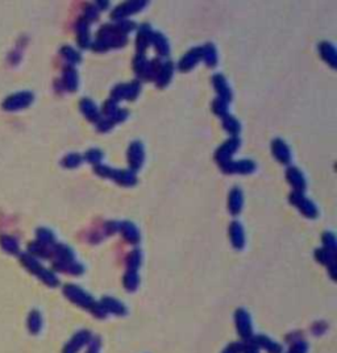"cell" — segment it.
I'll return each mask as SVG.
<instances>
[{"label": "cell", "mask_w": 337, "mask_h": 353, "mask_svg": "<svg viewBox=\"0 0 337 353\" xmlns=\"http://www.w3.org/2000/svg\"><path fill=\"white\" fill-rule=\"evenodd\" d=\"M319 53L321 58L328 63L332 69H336L337 66V54L335 46L328 41H323L319 44Z\"/></svg>", "instance_id": "ffe728a7"}, {"label": "cell", "mask_w": 337, "mask_h": 353, "mask_svg": "<svg viewBox=\"0 0 337 353\" xmlns=\"http://www.w3.org/2000/svg\"><path fill=\"white\" fill-rule=\"evenodd\" d=\"M115 27L117 28V30H119L121 34H124V36H127L128 33H131L132 30H135V29L137 28V24L135 23V21H132V20H121V21H117V23H115Z\"/></svg>", "instance_id": "f35d334b"}, {"label": "cell", "mask_w": 337, "mask_h": 353, "mask_svg": "<svg viewBox=\"0 0 337 353\" xmlns=\"http://www.w3.org/2000/svg\"><path fill=\"white\" fill-rule=\"evenodd\" d=\"M230 242L233 244L236 249H241L245 244V235H244L243 226L239 222H232L229 226Z\"/></svg>", "instance_id": "44dd1931"}, {"label": "cell", "mask_w": 337, "mask_h": 353, "mask_svg": "<svg viewBox=\"0 0 337 353\" xmlns=\"http://www.w3.org/2000/svg\"><path fill=\"white\" fill-rule=\"evenodd\" d=\"M33 102V94L29 91H23V92H17V94L11 95L3 104V107L8 111H17L21 108H25L30 106Z\"/></svg>", "instance_id": "ba28073f"}, {"label": "cell", "mask_w": 337, "mask_h": 353, "mask_svg": "<svg viewBox=\"0 0 337 353\" xmlns=\"http://www.w3.org/2000/svg\"><path fill=\"white\" fill-rule=\"evenodd\" d=\"M148 5V1H142V0H133V1H125L123 4L117 5L116 8L111 12V19L113 21H121L127 20V17L139 13L140 11L145 8Z\"/></svg>", "instance_id": "3957f363"}, {"label": "cell", "mask_w": 337, "mask_h": 353, "mask_svg": "<svg viewBox=\"0 0 337 353\" xmlns=\"http://www.w3.org/2000/svg\"><path fill=\"white\" fill-rule=\"evenodd\" d=\"M201 61L208 67H214L218 63V50L212 42H207L201 46Z\"/></svg>", "instance_id": "603a6c76"}, {"label": "cell", "mask_w": 337, "mask_h": 353, "mask_svg": "<svg viewBox=\"0 0 337 353\" xmlns=\"http://www.w3.org/2000/svg\"><path fill=\"white\" fill-rule=\"evenodd\" d=\"M37 237L40 244H42V245H50V244L54 242V235L49 230H46V228L38 230Z\"/></svg>", "instance_id": "60d3db41"}, {"label": "cell", "mask_w": 337, "mask_h": 353, "mask_svg": "<svg viewBox=\"0 0 337 353\" xmlns=\"http://www.w3.org/2000/svg\"><path fill=\"white\" fill-rule=\"evenodd\" d=\"M61 56L65 58L66 61L69 62V65L70 66L77 65V63H79L81 59H82L81 53H79L78 50H75L74 48H71V46H62Z\"/></svg>", "instance_id": "f1b7e54d"}, {"label": "cell", "mask_w": 337, "mask_h": 353, "mask_svg": "<svg viewBox=\"0 0 337 353\" xmlns=\"http://www.w3.org/2000/svg\"><path fill=\"white\" fill-rule=\"evenodd\" d=\"M124 286L128 290H131V292H133L139 286V275H137L136 271H127V274L124 277Z\"/></svg>", "instance_id": "74e56055"}, {"label": "cell", "mask_w": 337, "mask_h": 353, "mask_svg": "<svg viewBox=\"0 0 337 353\" xmlns=\"http://www.w3.org/2000/svg\"><path fill=\"white\" fill-rule=\"evenodd\" d=\"M127 160L128 165H129V170H132V172L140 170L145 160L144 145H142L141 141H133V143H131L127 152Z\"/></svg>", "instance_id": "5b68a950"}, {"label": "cell", "mask_w": 337, "mask_h": 353, "mask_svg": "<svg viewBox=\"0 0 337 353\" xmlns=\"http://www.w3.org/2000/svg\"><path fill=\"white\" fill-rule=\"evenodd\" d=\"M152 44L154 46V49L161 57H166L170 53V45H168V38L165 37L164 33L161 32H153L152 37Z\"/></svg>", "instance_id": "7402d4cb"}, {"label": "cell", "mask_w": 337, "mask_h": 353, "mask_svg": "<svg viewBox=\"0 0 337 353\" xmlns=\"http://www.w3.org/2000/svg\"><path fill=\"white\" fill-rule=\"evenodd\" d=\"M212 85H214L215 91L218 92V98L224 99L225 102L229 103L232 100V90H230L229 85L226 82L225 77L220 73L215 74L212 77Z\"/></svg>", "instance_id": "5bb4252c"}, {"label": "cell", "mask_w": 337, "mask_h": 353, "mask_svg": "<svg viewBox=\"0 0 337 353\" xmlns=\"http://www.w3.org/2000/svg\"><path fill=\"white\" fill-rule=\"evenodd\" d=\"M323 242H324L325 249L336 252V240H335L333 234H331V232H324V235H323Z\"/></svg>", "instance_id": "ee69618b"}, {"label": "cell", "mask_w": 337, "mask_h": 353, "mask_svg": "<svg viewBox=\"0 0 337 353\" xmlns=\"http://www.w3.org/2000/svg\"><path fill=\"white\" fill-rule=\"evenodd\" d=\"M244 197L243 191L239 187H233L229 191V197H228V209L232 215H239L243 209Z\"/></svg>", "instance_id": "ac0fdd59"}, {"label": "cell", "mask_w": 337, "mask_h": 353, "mask_svg": "<svg viewBox=\"0 0 337 353\" xmlns=\"http://www.w3.org/2000/svg\"><path fill=\"white\" fill-rule=\"evenodd\" d=\"M141 91V83L140 81H132L127 83V91H125V100H135V99L140 95Z\"/></svg>", "instance_id": "836d02e7"}, {"label": "cell", "mask_w": 337, "mask_h": 353, "mask_svg": "<svg viewBox=\"0 0 337 353\" xmlns=\"http://www.w3.org/2000/svg\"><path fill=\"white\" fill-rule=\"evenodd\" d=\"M99 13H100V11H99L98 8H96V5L95 4H87L86 7H84V20L90 24V23H94V21H98L99 19Z\"/></svg>", "instance_id": "ab89813d"}, {"label": "cell", "mask_w": 337, "mask_h": 353, "mask_svg": "<svg viewBox=\"0 0 337 353\" xmlns=\"http://www.w3.org/2000/svg\"><path fill=\"white\" fill-rule=\"evenodd\" d=\"M128 118V111L127 110H123V108H119L117 111H116V114L112 118H110V121H111L113 125H116V124H119V123H123L124 120L127 119Z\"/></svg>", "instance_id": "bcb514c9"}, {"label": "cell", "mask_w": 337, "mask_h": 353, "mask_svg": "<svg viewBox=\"0 0 337 353\" xmlns=\"http://www.w3.org/2000/svg\"><path fill=\"white\" fill-rule=\"evenodd\" d=\"M272 152L281 164L288 165L291 162V152L283 140L276 139L272 143Z\"/></svg>", "instance_id": "4fadbf2b"}, {"label": "cell", "mask_w": 337, "mask_h": 353, "mask_svg": "<svg viewBox=\"0 0 337 353\" xmlns=\"http://www.w3.org/2000/svg\"><path fill=\"white\" fill-rule=\"evenodd\" d=\"M83 157L78 153H70V154H67V156L62 160V165L67 169H74V168H78L81 162H82Z\"/></svg>", "instance_id": "8d00e7d4"}, {"label": "cell", "mask_w": 337, "mask_h": 353, "mask_svg": "<svg viewBox=\"0 0 337 353\" xmlns=\"http://www.w3.org/2000/svg\"><path fill=\"white\" fill-rule=\"evenodd\" d=\"M113 127H115V125H113V124H112L110 120L106 119V118H102V119L99 120L98 123H96V128H98V131L103 132V133H106V132H108V131H111Z\"/></svg>", "instance_id": "7dc6e473"}, {"label": "cell", "mask_w": 337, "mask_h": 353, "mask_svg": "<svg viewBox=\"0 0 337 353\" xmlns=\"http://www.w3.org/2000/svg\"><path fill=\"white\" fill-rule=\"evenodd\" d=\"M236 321H237V327L243 336H249L251 335V321L249 315L245 310H239L236 314Z\"/></svg>", "instance_id": "4316f807"}, {"label": "cell", "mask_w": 337, "mask_h": 353, "mask_svg": "<svg viewBox=\"0 0 337 353\" xmlns=\"http://www.w3.org/2000/svg\"><path fill=\"white\" fill-rule=\"evenodd\" d=\"M102 304H103V307L107 310V311H111L113 314H124L125 311V308L124 306L121 304V302H119L117 299H113V298H103L102 300Z\"/></svg>", "instance_id": "1f68e13d"}, {"label": "cell", "mask_w": 337, "mask_h": 353, "mask_svg": "<svg viewBox=\"0 0 337 353\" xmlns=\"http://www.w3.org/2000/svg\"><path fill=\"white\" fill-rule=\"evenodd\" d=\"M78 85L79 78L75 67L70 65L66 66L65 69H63V73H62V86L65 87L67 91L74 92L78 88Z\"/></svg>", "instance_id": "2e32d148"}, {"label": "cell", "mask_w": 337, "mask_h": 353, "mask_svg": "<svg viewBox=\"0 0 337 353\" xmlns=\"http://www.w3.org/2000/svg\"><path fill=\"white\" fill-rule=\"evenodd\" d=\"M201 61V46L200 48H193L190 49L183 57L178 62V69L186 73L194 69L195 66Z\"/></svg>", "instance_id": "8fae6325"}, {"label": "cell", "mask_w": 337, "mask_h": 353, "mask_svg": "<svg viewBox=\"0 0 337 353\" xmlns=\"http://www.w3.org/2000/svg\"><path fill=\"white\" fill-rule=\"evenodd\" d=\"M120 231L123 232L124 238L131 244H136L140 240V234L137 231L136 226L131 222H124L123 224H120Z\"/></svg>", "instance_id": "cb8c5ba5"}, {"label": "cell", "mask_w": 337, "mask_h": 353, "mask_svg": "<svg viewBox=\"0 0 337 353\" xmlns=\"http://www.w3.org/2000/svg\"><path fill=\"white\" fill-rule=\"evenodd\" d=\"M306 349H307V347L303 343H296V345H294L288 353H305Z\"/></svg>", "instance_id": "f907efd6"}, {"label": "cell", "mask_w": 337, "mask_h": 353, "mask_svg": "<svg viewBox=\"0 0 337 353\" xmlns=\"http://www.w3.org/2000/svg\"><path fill=\"white\" fill-rule=\"evenodd\" d=\"M173 74H174V65L171 61H165L162 63V67H161L160 73L154 79V82H156L157 87H160V88H164L166 87L170 83L171 78H173Z\"/></svg>", "instance_id": "d6986e66"}, {"label": "cell", "mask_w": 337, "mask_h": 353, "mask_svg": "<svg viewBox=\"0 0 337 353\" xmlns=\"http://www.w3.org/2000/svg\"><path fill=\"white\" fill-rule=\"evenodd\" d=\"M77 42L79 48L86 49L91 45V36H90V24L84 19H79L77 23Z\"/></svg>", "instance_id": "e0dca14e"}, {"label": "cell", "mask_w": 337, "mask_h": 353, "mask_svg": "<svg viewBox=\"0 0 337 353\" xmlns=\"http://www.w3.org/2000/svg\"><path fill=\"white\" fill-rule=\"evenodd\" d=\"M290 203L295 206L296 208L299 209L302 214L309 219H313L317 216V208L316 206L313 205L312 202L309 201V198H306L303 193H296L292 191L290 194Z\"/></svg>", "instance_id": "277c9868"}, {"label": "cell", "mask_w": 337, "mask_h": 353, "mask_svg": "<svg viewBox=\"0 0 337 353\" xmlns=\"http://www.w3.org/2000/svg\"><path fill=\"white\" fill-rule=\"evenodd\" d=\"M79 110H81V112L84 115V118H86L87 120H90L91 123L96 124L99 120L102 119L100 111H99L96 104H95L91 99H81V102H79Z\"/></svg>", "instance_id": "9a60e30c"}, {"label": "cell", "mask_w": 337, "mask_h": 353, "mask_svg": "<svg viewBox=\"0 0 337 353\" xmlns=\"http://www.w3.org/2000/svg\"><path fill=\"white\" fill-rule=\"evenodd\" d=\"M94 173L100 178H108L119 183L124 187H132L137 183L136 173L129 169H113L104 164H98L94 166Z\"/></svg>", "instance_id": "7a4b0ae2"}, {"label": "cell", "mask_w": 337, "mask_h": 353, "mask_svg": "<svg viewBox=\"0 0 337 353\" xmlns=\"http://www.w3.org/2000/svg\"><path fill=\"white\" fill-rule=\"evenodd\" d=\"M106 231H107L110 235L115 234V232L120 231V223H117V222L107 223V226H106Z\"/></svg>", "instance_id": "681fc988"}, {"label": "cell", "mask_w": 337, "mask_h": 353, "mask_svg": "<svg viewBox=\"0 0 337 353\" xmlns=\"http://www.w3.org/2000/svg\"><path fill=\"white\" fill-rule=\"evenodd\" d=\"M224 353H239V349H237V345L234 344V345H230L229 348L226 349L225 352Z\"/></svg>", "instance_id": "f5cc1de1"}, {"label": "cell", "mask_w": 337, "mask_h": 353, "mask_svg": "<svg viewBox=\"0 0 337 353\" xmlns=\"http://www.w3.org/2000/svg\"><path fill=\"white\" fill-rule=\"evenodd\" d=\"M240 144H241V141H240L239 137H230V139L226 140L224 144L219 147L216 153H215L216 162L219 165H222L232 160V156L237 152V149L240 148Z\"/></svg>", "instance_id": "8992f818"}, {"label": "cell", "mask_w": 337, "mask_h": 353, "mask_svg": "<svg viewBox=\"0 0 337 353\" xmlns=\"http://www.w3.org/2000/svg\"><path fill=\"white\" fill-rule=\"evenodd\" d=\"M317 261H320L321 264H324L327 266H329V270H331V274L333 277V270H335V263H336V256H335V252L329 251V249H325V248H321V249H317L316 253Z\"/></svg>", "instance_id": "d4e9b609"}, {"label": "cell", "mask_w": 337, "mask_h": 353, "mask_svg": "<svg viewBox=\"0 0 337 353\" xmlns=\"http://www.w3.org/2000/svg\"><path fill=\"white\" fill-rule=\"evenodd\" d=\"M220 169L225 174H251L255 170V164L252 160H230L220 165Z\"/></svg>", "instance_id": "52a82bcc"}, {"label": "cell", "mask_w": 337, "mask_h": 353, "mask_svg": "<svg viewBox=\"0 0 337 353\" xmlns=\"http://www.w3.org/2000/svg\"><path fill=\"white\" fill-rule=\"evenodd\" d=\"M247 353H257V351H255V348H253V347H251V348L248 349Z\"/></svg>", "instance_id": "db71d44e"}, {"label": "cell", "mask_w": 337, "mask_h": 353, "mask_svg": "<svg viewBox=\"0 0 337 353\" xmlns=\"http://www.w3.org/2000/svg\"><path fill=\"white\" fill-rule=\"evenodd\" d=\"M1 244H3V246H4L7 251L12 252V253H17V251H19V245H17V241L15 238L3 237Z\"/></svg>", "instance_id": "f6af8a7d"}, {"label": "cell", "mask_w": 337, "mask_h": 353, "mask_svg": "<svg viewBox=\"0 0 337 353\" xmlns=\"http://www.w3.org/2000/svg\"><path fill=\"white\" fill-rule=\"evenodd\" d=\"M96 5V8L99 11H103V9H107L108 5H110V1H104V0H100V1H95L94 3Z\"/></svg>", "instance_id": "816d5d0a"}, {"label": "cell", "mask_w": 337, "mask_h": 353, "mask_svg": "<svg viewBox=\"0 0 337 353\" xmlns=\"http://www.w3.org/2000/svg\"><path fill=\"white\" fill-rule=\"evenodd\" d=\"M66 296L71 299L75 303L81 304L83 307H91L92 304L95 303L92 298H91L87 293H84L82 289H79L78 286H74V285H66L65 289H63Z\"/></svg>", "instance_id": "9c48e42d"}, {"label": "cell", "mask_w": 337, "mask_h": 353, "mask_svg": "<svg viewBox=\"0 0 337 353\" xmlns=\"http://www.w3.org/2000/svg\"><path fill=\"white\" fill-rule=\"evenodd\" d=\"M141 260H142V256H141V252L139 251V249L132 251L127 257L128 270L136 271L137 269H139V266L141 265Z\"/></svg>", "instance_id": "d6a6232c"}, {"label": "cell", "mask_w": 337, "mask_h": 353, "mask_svg": "<svg viewBox=\"0 0 337 353\" xmlns=\"http://www.w3.org/2000/svg\"><path fill=\"white\" fill-rule=\"evenodd\" d=\"M103 152L100 150V149L98 148H92L90 149V150H87L86 153H84V157H83V160H86L87 162H90V164H92L95 166V165H98V164H102V160H103Z\"/></svg>", "instance_id": "d590c367"}, {"label": "cell", "mask_w": 337, "mask_h": 353, "mask_svg": "<svg viewBox=\"0 0 337 353\" xmlns=\"http://www.w3.org/2000/svg\"><path fill=\"white\" fill-rule=\"evenodd\" d=\"M128 44L127 36H124L117 30L115 24H104L100 27L96 34V40L91 44L94 52L103 53L110 49H119Z\"/></svg>", "instance_id": "6da1fadb"}, {"label": "cell", "mask_w": 337, "mask_h": 353, "mask_svg": "<svg viewBox=\"0 0 337 353\" xmlns=\"http://www.w3.org/2000/svg\"><path fill=\"white\" fill-rule=\"evenodd\" d=\"M125 91H127V83H120V85L112 88L111 99H113L115 102L123 100V99H125Z\"/></svg>", "instance_id": "b9f144b4"}, {"label": "cell", "mask_w": 337, "mask_h": 353, "mask_svg": "<svg viewBox=\"0 0 337 353\" xmlns=\"http://www.w3.org/2000/svg\"><path fill=\"white\" fill-rule=\"evenodd\" d=\"M212 111H214L215 115L223 119V118L229 115V103L225 102L222 98H216L212 102Z\"/></svg>", "instance_id": "f546056e"}, {"label": "cell", "mask_w": 337, "mask_h": 353, "mask_svg": "<svg viewBox=\"0 0 337 353\" xmlns=\"http://www.w3.org/2000/svg\"><path fill=\"white\" fill-rule=\"evenodd\" d=\"M286 178H287L288 183L294 187V191L296 193H303L306 190V179L303 173L300 172L299 169L295 166H290L286 170Z\"/></svg>", "instance_id": "7c38bea8"}, {"label": "cell", "mask_w": 337, "mask_h": 353, "mask_svg": "<svg viewBox=\"0 0 337 353\" xmlns=\"http://www.w3.org/2000/svg\"><path fill=\"white\" fill-rule=\"evenodd\" d=\"M162 63H164V62L161 61L160 58H154L152 61H149L148 69H146V73H145L144 81H154L157 75H158V73H160L161 67H162Z\"/></svg>", "instance_id": "4dcf8cb0"}, {"label": "cell", "mask_w": 337, "mask_h": 353, "mask_svg": "<svg viewBox=\"0 0 337 353\" xmlns=\"http://www.w3.org/2000/svg\"><path fill=\"white\" fill-rule=\"evenodd\" d=\"M222 120L223 128H224L229 135H232V137H237V135H239L240 131H241V125H240L239 120L230 115L223 118Z\"/></svg>", "instance_id": "83f0119b"}, {"label": "cell", "mask_w": 337, "mask_h": 353, "mask_svg": "<svg viewBox=\"0 0 337 353\" xmlns=\"http://www.w3.org/2000/svg\"><path fill=\"white\" fill-rule=\"evenodd\" d=\"M117 110H119L117 102H115L113 99L110 98L103 103V107H102L100 115H103L106 119H110V118H112V116L115 115Z\"/></svg>", "instance_id": "e575fe53"}, {"label": "cell", "mask_w": 337, "mask_h": 353, "mask_svg": "<svg viewBox=\"0 0 337 353\" xmlns=\"http://www.w3.org/2000/svg\"><path fill=\"white\" fill-rule=\"evenodd\" d=\"M149 61L145 57V54H137L135 59H133V71L137 75L139 81H144L145 73L148 69Z\"/></svg>", "instance_id": "484cf974"}, {"label": "cell", "mask_w": 337, "mask_h": 353, "mask_svg": "<svg viewBox=\"0 0 337 353\" xmlns=\"http://www.w3.org/2000/svg\"><path fill=\"white\" fill-rule=\"evenodd\" d=\"M258 340L261 341V345H262V347H265L266 349H269L270 352H273V353L281 352L280 347H278L276 343H272V341L267 340L266 337H258Z\"/></svg>", "instance_id": "c3c4849f"}, {"label": "cell", "mask_w": 337, "mask_h": 353, "mask_svg": "<svg viewBox=\"0 0 337 353\" xmlns=\"http://www.w3.org/2000/svg\"><path fill=\"white\" fill-rule=\"evenodd\" d=\"M153 30L149 24L140 25V28L137 30L136 36V50L137 54H144L148 50L149 45L152 44Z\"/></svg>", "instance_id": "30bf717a"}, {"label": "cell", "mask_w": 337, "mask_h": 353, "mask_svg": "<svg viewBox=\"0 0 337 353\" xmlns=\"http://www.w3.org/2000/svg\"><path fill=\"white\" fill-rule=\"evenodd\" d=\"M87 337H88V333L87 332H81L79 335H77V337H75V341H73L70 345H69V348H71L73 347V349H71V353H75L77 351H78L81 347H82L84 343L87 341Z\"/></svg>", "instance_id": "7bdbcfd3"}]
</instances>
